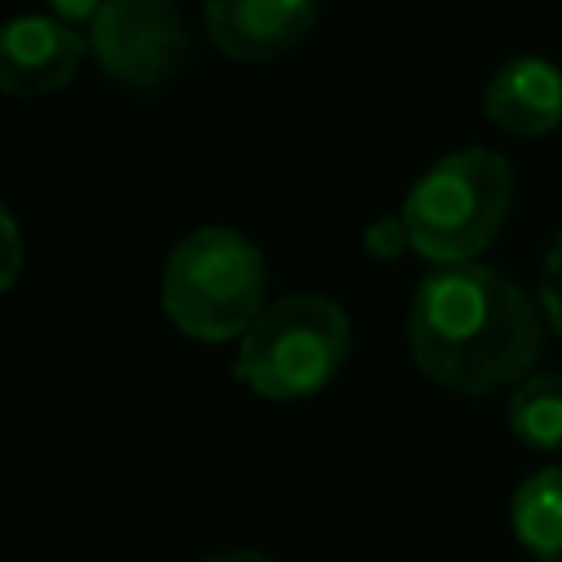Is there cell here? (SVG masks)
<instances>
[{
    "instance_id": "cell-5",
    "label": "cell",
    "mask_w": 562,
    "mask_h": 562,
    "mask_svg": "<svg viewBox=\"0 0 562 562\" xmlns=\"http://www.w3.org/2000/svg\"><path fill=\"white\" fill-rule=\"evenodd\" d=\"M92 61L123 88H158L189 57V31L171 0H105L88 22Z\"/></svg>"
},
{
    "instance_id": "cell-4",
    "label": "cell",
    "mask_w": 562,
    "mask_h": 562,
    "mask_svg": "<svg viewBox=\"0 0 562 562\" xmlns=\"http://www.w3.org/2000/svg\"><path fill=\"white\" fill-rule=\"evenodd\" d=\"M351 356V321L325 294H285L241 334L233 373L263 400L325 391Z\"/></svg>"
},
{
    "instance_id": "cell-2",
    "label": "cell",
    "mask_w": 562,
    "mask_h": 562,
    "mask_svg": "<svg viewBox=\"0 0 562 562\" xmlns=\"http://www.w3.org/2000/svg\"><path fill=\"white\" fill-rule=\"evenodd\" d=\"M158 294L167 321L180 334L198 342H228L263 316L268 268L246 233L211 224L171 246Z\"/></svg>"
},
{
    "instance_id": "cell-9",
    "label": "cell",
    "mask_w": 562,
    "mask_h": 562,
    "mask_svg": "<svg viewBox=\"0 0 562 562\" xmlns=\"http://www.w3.org/2000/svg\"><path fill=\"white\" fill-rule=\"evenodd\" d=\"M509 527L536 562H562V465H544L518 483Z\"/></svg>"
},
{
    "instance_id": "cell-7",
    "label": "cell",
    "mask_w": 562,
    "mask_h": 562,
    "mask_svg": "<svg viewBox=\"0 0 562 562\" xmlns=\"http://www.w3.org/2000/svg\"><path fill=\"white\" fill-rule=\"evenodd\" d=\"M321 0H206L211 44L233 61H277L316 26Z\"/></svg>"
},
{
    "instance_id": "cell-3",
    "label": "cell",
    "mask_w": 562,
    "mask_h": 562,
    "mask_svg": "<svg viewBox=\"0 0 562 562\" xmlns=\"http://www.w3.org/2000/svg\"><path fill=\"white\" fill-rule=\"evenodd\" d=\"M509 198H514L509 162L492 149L470 145L430 162L404 193L400 215L408 224L413 250L448 268V263H470L496 241L509 215Z\"/></svg>"
},
{
    "instance_id": "cell-15",
    "label": "cell",
    "mask_w": 562,
    "mask_h": 562,
    "mask_svg": "<svg viewBox=\"0 0 562 562\" xmlns=\"http://www.w3.org/2000/svg\"><path fill=\"white\" fill-rule=\"evenodd\" d=\"M202 562H272V558L259 553V549H228V553H211V558H202Z\"/></svg>"
},
{
    "instance_id": "cell-11",
    "label": "cell",
    "mask_w": 562,
    "mask_h": 562,
    "mask_svg": "<svg viewBox=\"0 0 562 562\" xmlns=\"http://www.w3.org/2000/svg\"><path fill=\"white\" fill-rule=\"evenodd\" d=\"M360 241H364V255H369V259H382V263H391V259H400L404 250H413V237H408V224H404L400 211L369 220V228H364Z\"/></svg>"
},
{
    "instance_id": "cell-14",
    "label": "cell",
    "mask_w": 562,
    "mask_h": 562,
    "mask_svg": "<svg viewBox=\"0 0 562 562\" xmlns=\"http://www.w3.org/2000/svg\"><path fill=\"white\" fill-rule=\"evenodd\" d=\"M101 4H105V0H48L53 18H61V22H70V26H79V22H92Z\"/></svg>"
},
{
    "instance_id": "cell-10",
    "label": "cell",
    "mask_w": 562,
    "mask_h": 562,
    "mask_svg": "<svg viewBox=\"0 0 562 562\" xmlns=\"http://www.w3.org/2000/svg\"><path fill=\"white\" fill-rule=\"evenodd\" d=\"M509 430L536 452L562 448V373H531L509 391Z\"/></svg>"
},
{
    "instance_id": "cell-8",
    "label": "cell",
    "mask_w": 562,
    "mask_h": 562,
    "mask_svg": "<svg viewBox=\"0 0 562 562\" xmlns=\"http://www.w3.org/2000/svg\"><path fill=\"white\" fill-rule=\"evenodd\" d=\"M483 114L509 136H544L562 123V70L549 57H509L483 88Z\"/></svg>"
},
{
    "instance_id": "cell-13",
    "label": "cell",
    "mask_w": 562,
    "mask_h": 562,
    "mask_svg": "<svg viewBox=\"0 0 562 562\" xmlns=\"http://www.w3.org/2000/svg\"><path fill=\"white\" fill-rule=\"evenodd\" d=\"M0 224H4V255H9V263H4V285H13V281H18V268H22V237H18L13 211H4Z\"/></svg>"
},
{
    "instance_id": "cell-6",
    "label": "cell",
    "mask_w": 562,
    "mask_h": 562,
    "mask_svg": "<svg viewBox=\"0 0 562 562\" xmlns=\"http://www.w3.org/2000/svg\"><path fill=\"white\" fill-rule=\"evenodd\" d=\"M88 57V40L44 13H18L9 18L0 35V88L9 97H48L61 92Z\"/></svg>"
},
{
    "instance_id": "cell-1",
    "label": "cell",
    "mask_w": 562,
    "mask_h": 562,
    "mask_svg": "<svg viewBox=\"0 0 562 562\" xmlns=\"http://www.w3.org/2000/svg\"><path fill=\"white\" fill-rule=\"evenodd\" d=\"M544 342L531 299L483 263H448L422 277L408 303V356L443 391L492 395L531 378Z\"/></svg>"
},
{
    "instance_id": "cell-12",
    "label": "cell",
    "mask_w": 562,
    "mask_h": 562,
    "mask_svg": "<svg viewBox=\"0 0 562 562\" xmlns=\"http://www.w3.org/2000/svg\"><path fill=\"white\" fill-rule=\"evenodd\" d=\"M536 299H540V316H544L549 329L562 338V233L553 237V246H549V255H544Z\"/></svg>"
}]
</instances>
